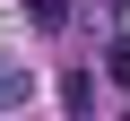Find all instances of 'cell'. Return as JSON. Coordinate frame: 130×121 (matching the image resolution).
Returning a JSON list of instances; mask_svg holds the SVG:
<instances>
[{
    "label": "cell",
    "instance_id": "obj_2",
    "mask_svg": "<svg viewBox=\"0 0 130 121\" xmlns=\"http://www.w3.org/2000/svg\"><path fill=\"white\" fill-rule=\"evenodd\" d=\"M26 17L35 26H70V0H26Z\"/></svg>",
    "mask_w": 130,
    "mask_h": 121
},
{
    "label": "cell",
    "instance_id": "obj_3",
    "mask_svg": "<svg viewBox=\"0 0 130 121\" xmlns=\"http://www.w3.org/2000/svg\"><path fill=\"white\" fill-rule=\"evenodd\" d=\"M0 104H18V78H9V69H0Z\"/></svg>",
    "mask_w": 130,
    "mask_h": 121
},
{
    "label": "cell",
    "instance_id": "obj_1",
    "mask_svg": "<svg viewBox=\"0 0 130 121\" xmlns=\"http://www.w3.org/2000/svg\"><path fill=\"white\" fill-rule=\"evenodd\" d=\"M61 104H70V121H95V69H87V61L61 69Z\"/></svg>",
    "mask_w": 130,
    "mask_h": 121
}]
</instances>
